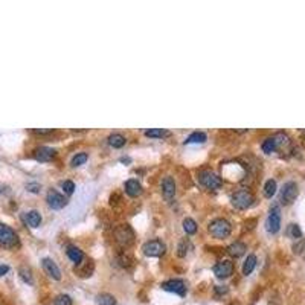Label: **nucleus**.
I'll return each mask as SVG.
<instances>
[{
  "instance_id": "obj_1",
  "label": "nucleus",
  "mask_w": 305,
  "mask_h": 305,
  "mask_svg": "<svg viewBox=\"0 0 305 305\" xmlns=\"http://www.w3.org/2000/svg\"><path fill=\"white\" fill-rule=\"evenodd\" d=\"M287 145H290V137L285 133L279 131V133H276L270 137H267L265 141L262 142L261 148H262V151L265 152V154H272V152H275L278 150L285 148Z\"/></svg>"
},
{
  "instance_id": "obj_2",
  "label": "nucleus",
  "mask_w": 305,
  "mask_h": 305,
  "mask_svg": "<svg viewBox=\"0 0 305 305\" xmlns=\"http://www.w3.org/2000/svg\"><path fill=\"white\" fill-rule=\"evenodd\" d=\"M209 234L214 237V238H218V240H223V238H227L232 232V224L229 223L226 218H215L209 223V227H208Z\"/></svg>"
},
{
  "instance_id": "obj_3",
  "label": "nucleus",
  "mask_w": 305,
  "mask_h": 305,
  "mask_svg": "<svg viewBox=\"0 0 305 305\" xmlns=\"http://www.w3.org/2000/svg\"><path fill=\"white\" fill-rule=\"evenodd\" d=\"M231 201L237 209H247L253 205L255 197H253V194L249 189H238L237 193L232 194Z\"/></svg>"
},
{
  "instance_id": "obj_4",
  "label": "nucleus",
  "mask_w": 305,
  "mask_h": 305,
  "mask_svg": "<svg viewBox=\"0 0 305 305\" xmlns=\"http://www.w3.org/2000/svg\"><path fill=\"white\" fill-rule=\"evenodd\" d=\"M198 182L208 189H220L223 186V179L209 170H203L198 173Z\"/></svg>"
},
{
  "instance_id": "obj_5",
  "label": "nucleus",
  "mask_w": 305,
  "mask_h": 305,
  "mask_svg": "<svg viewBox=\"0 0 305 305\" xmlns=\"http://www.w3.org/2000/svg\"><path fill=\"white\" fill-rule=\"evenodd\" d=\"M19 244V235L14 229L0 223V247H16Z\"/></svg>"
},
{
  "instance_id": "obj_6",
  "label": "nucleus",
  "mask_w": 305,
  "mask_h": 305,
  "mask_svg": "<svg viewBox=\"0 0 305 305\" xmlns=\"http://www.w3.org/2000/svg\"><path fill=\"white\" fill-rule=\"evenodd\" d=\"M142 252L145 257H150V258H157V257H162L165 252H167V246L162 240H151V241H147V243L142 246Z\"/></svg>"
},
{
  "instance_id": "obj_7",
  "label": "nucleus",
  "mask_w": 305,
  "mask_h": 305,
  "mask_svg": "<svg viewBox=\"0 0 305 305\" xmlns=\"http://www.w3.org/2000/svg\"><path fill=\"white\" fill-rule=\"evenodd\" d=\"M265 229L269 234L279 232V229H281V209H279V206L275 205L270 208L269 217H267V221H265Z\"/></svg>"
},
{
  "instance_id": "obj_8",
  "label": "nucleus",
  "mask_w": 305,
  "mask_h": 305,
  "mask_svg": "<svg viewBox=\"0 0 305 305\" xmlns=\"http://www.w3.org/2000/svg\"><path fill=\"white\" fill-rule=\"evenodd\" d=\"M114 238H116V241L121 246L127 247V246L133 244L134 232H133V229L129 224H122V226H119L116 229V231H114Z\"/></svg>"
},
{
  "instance_id": "obj_9",
  "label": "nucleus",
  "mask_w": 305,
  "mask_h": 305,
  "mask_svg": "<svg viewBox=\"0 0 305 305\" xmlns=\"http://www.w3.org/2000/svg\"><path fill=\"white\" fill-rule=\"evenodd\" d=\"M234 262L231 260H221L214 265V275L218 279H227L234 275Z\"/></svg>"
},
{
  "instance_id": "obj_10",
  "label": "nucleus",
  "mask_w": 305,
  "mask_h": 305,
  "mask_svg": "<svg viewBox=\"0 0 305 305\" xmlns=\"http://www.w3.org/2000/svg\"><path fill=\"white\" fill-rule=\"evenodd\" d=\"M299 194V188L295 182H287L284 183L281 189V203L283 205H291Z\"/></svg>"
},
{
  "instance_id": "obj_11",
  "label": "nucleus",
  "mask_w": 305,
  "mask_h": 305,
  "mask_svg": "<svg viewBox=\"0 0 305 305\" xmlns=\"http://www.w3.org/2000/svg\"><path fill=\"white\" fill-rule=\"evenodd\" d=\"M162 290L170 291V293L179 295V296H185L186 295V283L183 279H170V281L162 283Z\"/></svg>"
},
{
  "instance_id": "obj_12",
  "label": "nucleus",
  "mask_w": 305,
  "mask_h": 305,
  "mask_svg": "<svg viewBox=\"0 0 305 305\" xmlns=\"http://www.w3.org/2000/svg\"><path fill=\"white\" fill-rule=\"evenodd\" d=\"M46 201H47L49 208H52L55 211L63 209V208L67 205V200L65 198V196H61L60 193H57V191H54V189H50L49 193H47Z\"/></svg>"
},
{
  "instance_id": "obj_13",
  "label": "nucleus",
  "mask_w": 305,
  "mask_h": 305,
  "mask_svg": "<svg viewBox=\"0 0 305 305\" xmlns=\"http://www.w3.org/2000/svg\"><path fill=\"white\" fill-rule=\"evenodd\" d=\"M42 265H43V270L46 272V275H49L55 281H60L61 279V270L60 267L57 265V262L50 258H43L42 260Z\"/></svg>"
},
{
  "instance_id": "obj_14",
  "label": "nucleus",
  "mask_w": 305,
  "mask_h": 305,
  "mask_svg": "<svg viewBox=\"0 0 305 305\" xmlns=\"http://www.w3.org/2000/svg\"><path fill=\"white\" fill-rule=\"evenodd\" d=\"M57 156V150L50 147H38L34 150V157L38 162H49Z\"/></svg>"
},
{
  "instance_id": "obj_15",
  "label": "nucleus",
  "mask_w": 305,
  "mask_h": 305,
  "mask_svg": "<svg viewBox=\"0 0 305 305\" xmlns=\"http://www.w3.org/2000/svg\"><path fill=\"white\" fill-rule=\"evenodd\" d=\"M162 194L167 201H171L175 197V182L171 175H167L162 180Z\"/></svg>"
},
{
  "instance_id": "obj_16",
  "label": "nucleus",
  "mask_w": 305,
  "mask_h": 305,
  "mask_svg": "<svg viewBox=\"0 0 305 305\" xmlns=\"http://www.w3.org/2000/svg\"><path fill=\"white\" fill-rule=\"evenodd\" d=\"M124 188H125V193L129 194L130 197H139L142 193H144V188H142V185H141V182L139 180H136V179H130V180H127L125 182V185H124Z\"/></svg>"
},
{
  "instance_id": "obj_17",
  "label": "nucleus",
  "mask_w": 305,
  "mask_h": 305,
  "mask_svg": "<svg viewBox=\"0 0 305 305\" xmlns=\"http://www.w3.org/2000/svg\"><path fill=\"white\" fill-rule=\"evenodd\" d=\"M247 250V246L244 243H241V241H235V243H232L231 246H227L226 252L231 255L232 258H240V257H243L244 253Z\"/></svg>"
},
{
  "instance_id": "obj_18",
  "label": "nucleus",
  "mask_w": 305,
  "mask_h": 305,
  "mask_svg": "<svg viewBox=\"0 0 305 305\" xmlns=\"http://www.w3.org/2000/svg\"><path fill=\"white\" fill-rule=\"evenodd\" d=\"M66 253H67L69 260H70L72 262H75L76 265L81 264V261L84 260V253H83V250H81L80 247H76V246H69L67 250H66Z\"/></svg>"
},
{
  "instance_id": "obj_19",
  "label": "nucleus",
  "mask_w": 305,
  "mask_h": 305,
  "mask_svg": "<svg viewBox=\"0 0 305 305\" xmlns=\"http://www.w3.org/2000/svg\"><path fill=\"white\" fill-rule=\"evenodd\" d=\"M24 221L28 223V226L35 229L42 224V215L38 211H29V212H26V215H24Z\"/></svg>"
},
{
  "instance_id": "obj_20",
  "label": "nucleus",
  "mask_w": 305,
  "mask_h": 305,
  "mask_svg": "<svg viewBox=\"0 0 305 305\" xmlns=\"http://www.w3.org/2000/svg\"><path fill=\"white\" fill-rule=\"evenodd\" d=\"M109 144L113 147V148H122L125 144H127V139L125 136H122L121 133H113L109 136Z\"/></svg>"
},
{
  "instance_id": "obj_21",
  "label": "nucleus",
  "mask_w": 305,
  "mask_h": 305,
  "mask_svg": "<svg viewBox=\"0 0 305 305\" xmlns=\"http://www.w3.org/2000/svg\"><path fill=\"white\" fill-rule=\"evenodd\" d=\"M206 139L208 136L203 131H194L186 137L185 144H203V142H206Z\"/></svg>"
},
{
  "instance_id": "obj_22",
  "label": "nucleus",
  "mask_w": 305,
  "mask_h": 305,
  "mask_svg": "<svg viewBox=\"0 0 305 305\" xmlns=\"http://www.w3.org/2000/svg\"><path fill=\"white\" fill-rule=\"evenodd\" d=\"M145 136L152 137V139H162V137L171 136V131L163 130V129H150V130H145Z\"/></svg>"
},
{
  "instance_id": "obj_23",
  "label": "nucleus",
  "mask_w": 305,
  "mask_h": 305,
  "mask_svg": "<svg viewBox=\"0 0 305 305\" xmlns=\"http://www.w3.org/2000/svg\"><path fill=\"white\" fill-rule=\"evenodd\" d=\"M95 301L98 305H116V298L110 293H101L96 296Z\"/></svg>"
},
{
  "instance_id": "obj_24",
  "label": "nucleus",
  "mask_w": 305,
  "mask_h": 305,
  "mask_svg": "<svg viewBox=\"0 0 305 305\" xmlns=\"http://www.w3.org/2000/svg\"><path fill=\"white\" fill-rule=\"evenodd\" d=\"M257 267V257L255 255H249L247 258H246V261H244V264H243V273L247 276V275H250L252 272H253V269H255Z\"/></svg>"
},
{
  "instance_id": "obj_25",
  "label": "nucleus",
  "mask_w": 305,
  "mask_h": 305,
  "mask_svg": "<svg viewBox=\"0 0 305 305\" xmlns=\"http://www.w3.org/2000/svg\"><path fill=\"white\" fill-rule=\"evenodd\" d=\"M276 189H278L276 180L269 179V180L265 182V185H264V196H265L267 198H272V197L276 194Z\"/></svg>"
},
{
  "instance_id": "obj_26",
  "label": "nucleus",
  "mask_w": 305,
  "mask_h": 305,
  "mask_svg": "<svg viewBox=\"0 0 305 305\" xmlns=\"http://www.w3.org/2000/svg\"><path fill=\"white\" fill-rule=\"evenodd\" d=\"M183 231L188 235H194L197 232V223L193 218H185L183 220Z\"/></svg>"
},
{
  "instance_id": "obj_27",
  "label": "nucleus",
  "mask_w": 305,
  "mask_h": 305,
  "mask_svg": "<svg viewBox=\"0 0 305 305\" xmlns=\"http://www.w3.org/2000/svg\"><path fill=\"white\" fill-rule=\"evenodd\" d=\"M87 159H88L87 152H76L70 160V165L72 167H81V165H84L87 162Z\"/></svg>"
},
{
  "instance_id": "obj_28",
  "label": "nucleus",
  "mask_w": 305,
  "mask_h": 305,
  "mask_svg": "<svg viewBox=\"0 0 305 305\" xmlns=\"http://www.w3.org/2000/svg\"><path fill=\"white\" fill-rule=\"evenodd\" d=\"M287 235L290 237V238H295V240H299V238H302V231H301V227L298 226V224H290L288 227H287Z\"/></svg>"
},
{
  "instance_id": "obj_29",
  "label": "nucleus",
  "mask_w": 305,
  "mask_h": 305,
  "mask_svg": "<svg viewBox=\"0 0 305 305\" xmlns=\"http://www.w3.org/2000/svg\"><path fill=\"white\" fill-rule=\"evenodd\" d=\"M72 298L69 295H58L54 299V305H72Z\"/></svg>"
},
{
  "instance_id": "obj_30",
  "label": "nucleus",
  "mask_w": 305,
  "mask_h": 305,
  "mask_svg": "<svg viewBox=\"0 0 305 305\" xmlns=\"http://www.w3.org/2000/svg\"><path fill=\"white\" fill-rule=\"evenodd\" d=\"M191 247V244H189V241L188 240H182L180 241V244H179V247H177V253H179V257H186V253H188V249Z\"/></svg>"
},
{
  "instance_id": "obj_31",
  "label": "nucleus",
  "mask_w": 305,
  "mask_h": 305,
  "mask_svg": "<svg viewBox=\"0 0 305 305\" xmlns=\"http://www.w3.org/2000/svg\"><path fill=\"white\" fill-rule=\"evenodd\" d=\"M20 276H22V279L26 284H32V275H31V270L29 269H26V267H22L20 269Z\"/></svg>"
},
{
  "instance_id": "obj_32",
  "label": "nucleus",
  "mask_w": 305,
  "mask_h": 305,
  "mask_svg": "<svg viewBox=\"0 0 305 305\" xmlns=\"http://www.w3.org/2000/svg\"><path fill=\"white\" fill-rule=\"evenodd\" d=\"M61 186H63V191H65V193H66L67 196L73 194V191H75V183H73L72 180H66V182H63V183H61Z\"/></svg>"
},
{
  "instance_id": "obj_33",
  "label": "nucleus",
  "mask_w": 305,
  "mask_h": 305,
  "mask_svg": "<svg viewBox=\"0 0 305 305\" xmlns=\"http://www.w3.org/2000/svg\"><path fill=\"white\" fill-rule=\"evenodd\" d=\"M293 249H295L296 253H302V252L305 250V238H299V240H298V243L293 246Z\"/></svg>"
},
{
  "instance_id": "obj_34",
  "label": "nucleus",
  "mask_w": 305,
  "mask_h": 305,
  "mask_svg": "<svg viewBox=\"0 0 305 305\" xmlns=\"http://www.w3.org/2000/svg\"><path fill=\"white\" fill-rule=\"evenodd\" d=\"M26 189L29 191V193H34V194H37V193H40V189H42V185L40 183H28L26 185Z\"/></svg>"
},
{
  "instance_id": "obj_35",
  "label": "nucleus",
  "mask_w": 305,
  "mask_h": 305,
  "mask_svg": "<svg viewBox=\"0 0 305 305\" xmlns=\"http://www.w3.org/2000/svg\"><path fill=\"white\" fill-rule=\"evenodd\" d=\"M9 272V267L6 264H0V276H3Z\"/></svg>"
},
{
  "instance_id": "obj_36",
  "label": "nucleus",
  "mask_w": 305,
  "mask_h": 305,
  "mask_svg": "<svg viewBox=\"0 0 305 305\" xmlns=\"http://www.w3.org/2000/svg\"><path fill=\"white\" fill-rule=\"evenodd\" d=\"M215 291H217V293H220V295H221V293L224 295V293H227V287H224V285H223V287H221V285H218V287H215Z\"/></svg>"
},
{
  "instance_id": "obj_37",
  "label": "nucleus",
  "mask_w": 305,
  "mask_h": 305,
  "mask_svg": "<svg viewBox=\"0 0 305 305\" xmlns=\"http://www.w3.org/2000/svg\"><path fill=\"white\" fill-rule=\"evenodd\" d=\"M37 134H46V133H50V130H35Z\"/></svg>"
}]
</instances>
